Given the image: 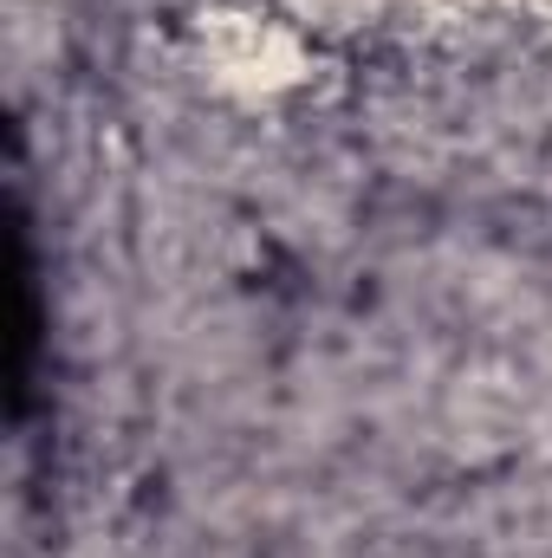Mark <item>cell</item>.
<instances>
[]
</instances>
